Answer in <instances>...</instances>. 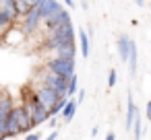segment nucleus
<instances>
[{
    "label": "nucleus",
    "mask_w": 151,
    "mask_h": 140,
    "mask_svg": "<svg viewBox=\"0 0 151 140\" xmlns=\"http://www.w3.org/2000/svg\"><path fill=\"white\" fill-rule=\"evenodd\" d=\"M128 70L130 74L137 72V43L130 41V52H128Z\"/></svg>",
    "instance_id": "6ab92c4d"
},
{
    "label": "nucleus",
    "mask_w": 151,
    "mask_h": 140,
    "mask_svg": "<svg viewBox=\"0 0 151 140\" xmlns=\"http://www.w3.org/2000/svg\"><path fill=\"white\" fill-rule=\"evenodd\" d=\"M79 43H81V54L87 58L89 52H91V48H89V37H87L85 31H79Z\"/></svg>",
    "instance_id": "aec40b11"
},
{
    "label": "nucleus",
    "mask_w": 151,
    "mask_h": 140,
    "mask_svg": "<svg viewBox=\"0 0 151 140\" xmlns=\"http://www.w3.org/2000/svg\"><path fill=\"white\" fill-rule=\"evenodd\" d=\"M13 25H15V21H13V19H11L4 11H0V35H4V33H6Z\"/></svg>",
    "instance_id": "a211bd4d"
},
{
    "label": "nucleus",
    "mask_w": 151,
    "mask_h": 140,
    "mask_svg": "<svg viewBox=\"0 0 151 140\" xmlns=\"http://www.w3.org/2000/svg\"><path fill=\"white\" fill-rule=\"evenodd\" d=\"M116 82H118V74H116V70L112 68V70L108 72V87L112 89V87H116Z\"/></svg>",
    "instance_id": "5701e85b"
},
{
    "label": "nucleus",
    "mask_w": 151,
    "mask_h": 140,
    "mask_svg": "<svg viewBox=\"0 0 151 140\" xmlns=\"http://www.w3.org/2000/svg\"><path fill=\"white\" fill-rule=\"evenodd\" d=\"M40 138H42L40 132H29V134L25 136V140H40Z\"/></svg>",
    "instance_id": "b1692460"
},
{
    "label": "nucleus",
    "mask_w": 151,
    "mask_h": 140,
    "mask_svg": "<svg viewBox=\"0 0 151 140\" xmlns=\"http://www.w3.org/2000/svg\"><path fill=\"white\" fill-rule=\"evenodd\" d=\"M56 138H58V130H52V132H50L44 140H56Z\"/></svg>",
    "instance_id": "393cba45"
},
{
    "label": "nucleus",
    "mask_w": 151,
    "mask_h": 140,
    "mask_svg": "<svg viewBox=\"0 0 151 140\" xmlns=\"http://www.w3.org/2000/svg\"><path fill=\"white\" fill-rule=\"evenodd\" d=\"M11 113H13V117H15L17 126H19V132H21V134H29L31 128H33V124H31V117H29V113L25 111V107H23V105H15Z\"/></svg>",
    "instance_id": "423d86ee"
},
{
    "label": "nucleus",
    "mask_w": 151,
    "mask_h": 140,
    "mask_svg": "<svg viewBox=\"0 0 151 140\" xmlns=\"http://www.w3.org/2000/svg\"><path fill=\"white\" fill-rule=\"evenodd\" d=\"M130 37L126 33H120L118 37V54H120V60L122 62H128V52H130Z\"/></svg>",
    "instance_id": "9b49d317"
},
{
    "label": "nucleus",
    "mask_w": 151,
    "mask_h": 140,
    "mask_svg": "<svg viewBox=\"0 0 151 140\" xmlns=\"http://www.w3.org/2000/svg\"><path fill=\"white\" fill-rule=\"evenodd\" d=\"M73 41H75V27H73V23H66V25L50 31V37L44 43V50L54 52V50H58L62 45H73Z\"/></svg>",
    "instance_id": "f257e3e1"
},
{
    "label": "nucleus",
    "mask_w": 151,
    "mask_h": 140,
    "mask_svg": "<svg viewBox=\"0 0 151 140\" xmlns=\"http://www.w3.org/2000/svg\"><path fill=\"white\" fill-rule=\"evenodd\" d=\"M77 91H79V78H77V74H73L68 78V85H66V99L77 95Z\"/></svg>",
    "instance_id": "412c9836"
},
{
    "label": "nucleus",
    "mask_w": 151,
    "mask_h": 140,
    "mask_svg": "<svg viewBox=\"0 0 151 140\" xmlns=\"http://www.w3.org/2000/svg\"><path fill=\"white\" fill-rule=\"evenodd\" d=\"M15 6H17V15H19V19H23V17L33 9V2H27V0H15Z\"/></svg>",
    "instance_id": "f3484780"
},
{
    "label": "nucleus",
    "mask_w": 151,
    "mask_h": 140,
    "mask_svg": "<svg viewBox=\"0 0 151 140\" xmlns=\"http://www.w3.org/2000/svg\"><path fill=\"white\" fill-rule=\"evenodd\" d=\"M134 113H137V107H134V101H132V95L128 93L126 97V128L130 130L132 126V119H134Z\"/></svg>",
    "instance_id": "ddd939ff"
},
{
    "label": "nucleus",
    "mask_w": 151,
    "mask_h": 140,
    "mask_svg": "<svg viewBox=\"0 0 151 140\" xmlns=\"http://www.w3.org/2000/svg\"><path fill=\"white\" fill-rule=\"evenodd\" d=\"M42 25V15H40V11L35 9V2H33V9L23 17V31L25 33H35L37 31V27Z\"/></svg>",
    "instance_id": "0eeeda50"
},
{
    "label": "nucleus",
    "mask_w": 151,
    "mask_h": 140,
    "mask_svg": "<svg viewBox=\"0 0 151 140\" xmlns=\"http://www.w3.org/2000/svg\"><path fill=\"white\" fill-rule=\"evenodd\" d=\"M66 85H68V78H62V76H56V74H46L44 76V85L46 89L54 91L58 97H66Z\"/></svg>",
    "instance_id": "20e7f679"
},
{
    "label": "nucleus",
    "mask_w": 151,
    "mask_h": 140,
    "mask_svg": "<svg viewBox=\"0 0 151 140\" xmlns=\"http://www.w3.org/2000/svg\"><path fill=\"white\" fill-rule=\"evenodd\" d=\"M75 113H77V101L75 99H68L66 105H64V109H62V119L64 122H70L75 117Z\"/></svg>",
    "instance_id": "2eb2a0df"
},
{
    "label": "nucleus",
    "mask_w": 151,
    "mask_h": 140,
    "mask_svg": "<svg viewBox=\"0 0 151 140\" xmlns=\"http://www.w3.org/2000/svg\"><path fill=\"white\" fill-rule=\"evenodd\" d=\"M23 107H25V111L29 113V117H31V124H33V128L50 119V113H48V111H46L44 107H40V105H37V103H35L33 99H31V101H27V103H25Z\"/></svg>",
    "instance_id": "39448f33"
},
{
    "label": "nucleus",
    "mask_w": 151,
    "mask_h": 140,
    "mask_svg": "<svg viewBox=\"0 0 151 140\" xmlns=\"http://www.w3.org/2000/svg\"><path fill=\"white\" fill-rule=\"evenodd\" d=\"M75 56H77L75 43H73V45H62V48L54 50V58H56V60H75Z\"/></svg>",
    "instance_id": "f8f14e48"
},
{
    "label": "nucleus",
    "mask_w": 151,
    "mask_h": 140,
    "mask_svg": "<svg viewBox=\"0 0 151 140\" xmlns=\"http://www.w3.org/2000/svg\"><path fill=\"white\" fill-rule=\"evenodd\" d=\"M13 107H15V103H13L11 97H6V95L0 97V138H4V132H6V119H9Z\"/></svg>",
    "instance_id": "6e6552de"
},
{
    "label": "nucleus",
    "mask_w": 151,
    "mask_h": 140,
    "mask_svg": "<svg viewBox=\"0 0 151 140\" xmlns=\"http://www.w3.org/2000/svg\"><path fill=\"white\" fill-rule=\"evenodd\" d=\"M31 99H33L40 107H44V109L50 113V111H52V107L56 105V101H58L60 97H58L54 91H50V89H46V87H40V89L33 93V97H31Z\"/></svg>",
    "instance_id": "7ed1b4c3"
},
{
    "label": "nucleus",
    "mask_w": 151,
    "mask_h": 140,
    "mask_svg": "<svg viewBox=\"0 0 151 140\" xmlns=\"http://www.w3.org/2000/svg\"><path fill=\"white\" fill-rule=\"evenodd\" d=\"M66 101H68L66 97H60V99L56 101V105L52 107V111H50V117H54L56 113H62V109H64V105H66Z\"/></svg>",
    "instance_id": "4be33fe9"
},
{
    "label": "nucleus",
    "mask_w": 151,
    "mask_h": 140,
    "mask_svg": "<svg viewBox=\"0 0 151 140\" xmlns=\"http://www.w3.org/2000/svg\"><path fill=\"white\" fill-rule=\"evenodd\" d=\"M64 6H68V9H75V6H77V2H73V0H66V2H64Z\"/></svg>",
    "instance_id": "c85d7f7f"
},
{
    "label": "nucleus",
    "mask_w": 151,
    "mask_h": 140,
    "mask_svg": "<svg viewBox=\"0 0 151 140\" xmlns=\"http://www.w3.org/2000/svg\"><path fill=\"white\" fill-rule=\"evenodd\" d=\"M46 70L50 74H56V76H62V78H70L75 74V60H48L46 64Z\"/></svg>",
    "instance_id": "f03ea898"
},
{
    "label": "nucleus",
    "mask_w": 151,
    "mask_h": 140,
    "mask_svg": "<svg viewBox=\"0 0 151 140\" xmlns=\"http://www.w3.org/2000/svg\"><path fill=\"white\" fill-rule=\"evenodd\" d=\"M130 130H132V138L134 140H141V136H143V124H141V113L139 111L134 113V119H132Z\"/></svg>",
    "instance_id": "dca6fc26"
},
{
    "label": "nucleus",
    "mask_w": 151,
    "mask_h": 140,
    "mask_svg": "<svg viewBox=\"0 0 151 140\" xmlns=\"http://www.w3.org/2000/svg\"><path fill=\"white\" fill-rule=\"evenodd\" d=\"M106 140H116V134H114V132H108V134H106Z\"/></svg>",
    "instance_id": "c756f323"
},
{
    "label": "nucleus",
    "mask_w": 151,
    "mask_h": 140,
    "mask_svg": "<svg viewBox=\"0 0 151 140\" xmlns=\"http://www.w3.org/2000/svg\"><path fill=\"white\" fill-rule=\"evenodd\" d=\"M83 99H85V91H77V99H75V101H77V105H79Z\"/></svg>",
    "instance_id": "bb28decb"
},
{
    "label": "nucleus",
    "mask_w": 151,
    "mask_h": 140,
    "mask_svg": "<svg viewBox=\"0 0 151 140\" xmlns=\"http://www.w3.org/2000/svg\"><path fill=\"white\" fill-rule=\"evenodd\" d=\"M0 140H4V138H0Z\"/></svg>",
    "instance_id": "2f4dec72"
},
{
    "label": "nucleus",
    "mask_w": 151,
    "mask_h": 140,
    "mask_svg": "<svg viewBox=\"0 0 151 140\" xmlns=\"http://www.w3.org/2000/svg\"><path fill=\"white\" fill-rule=\"evenodd\" d=\"M145 117H147V119H151V99L147 101V107H145Z\"/></svg>",
    "instance_id": "a878e982"
},
{
    "label": "nucleus",
    "mask_w": 151,
    "mask_h": 140,
    "mask_svg": "<svg viewBox=\"0 0 151 140\" xmlns=\"http://www.w3.org/2000/svg\"><path fill=\"white\" fill-rule=\"evenodd\" d=\"M46 23V27H48V31H54V29H58V27H62V25H66V23H73L70 21V15H68V11H64V9H60V11H56L48 21H44Z\"/></svg>",
    "instance_id": "9d476101"
},
{
    "label": "nucleus",
    "mask_w": 151,
    "mask_h": 140,
    "mask_svg": "<svg viewBox=\"0 0 151 140\" xmlns=\"http://www.w3.org/2000/svg\"><path fill=\"white\" fill-rule=\"evenodd\" d=\"M0 11H4L13 21L19 19V15H17V6H15V0H2V2H0Z\"/></svg>",
    "instance_id": "4468645a"
},
{
    "label": "nucleus",
    "mask_w": 151,
    "mask_h": 140,
    "mask_svg": "<svg viewBox=\"0 0 151 140\" xmlns=\"http://www.w3.org/2000/svg\"><path fill=\"white\" fill-rule=\"evenodd\" d=\"M48 122H50V126H52V130H56V126H58V119H56V117H50Z\"/></svg>",
    "instance_id": "cd10ccee"
},
{
    "label": "nucleus",
    "mask_w": 151,
    "mask_h": 140,
    "mask_svg": "<svg viewBox=\"0 0 151 140\" xmlns=\"http://www.w3.org/2000/svg\"><path fill=\"white\" fill-rule=\"evenodd\" d=\"M35 9L40 11V15H42V23H44V21H48L56 11H60L62 4L56 2V0H35Z\"/></svg>",
    "instance_id": "1a4fd4ad"
},
{
    "label": "nucleus",
    "mask_w": 151,
    "mask_h": 140,
    "mask_svg": "<svg viewBox=\"0 0 151 140\" xmlns=\"http://www.w3.org/2000/svg\"><path fill=\"white\" fill-rule=\"evenodd\" d=\"M97 134H99V126H95V128L91 130V136H97Z\"/></svg>",
    "instance_id": "7c9ffc66"
}]
</instances>
